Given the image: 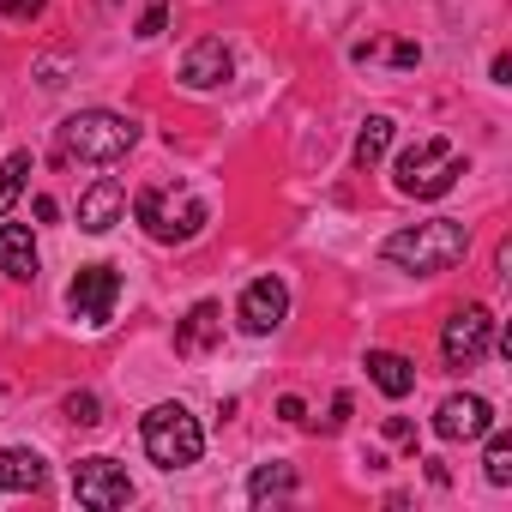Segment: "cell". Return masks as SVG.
<instances>
[{
  "label": "cell",
  "mask_w": 512,
  "mask_h": 512,
  "mask_svg": "<svg viewBox=\"0 0 512 512\" xmlns=\"http://www.w3.org/2000/svg\"><path fill=\"white\" fill-rule=\"evenodd\" d=\"M0 488L7 494H37L43 488V458L31 446H7L0 452Z\"/></svg>",
  "instance_id": "16"
},
{
  "label": "cell",
  "mask_w": 512,
  "mask_h": 512,
  "mask_svg": "<svg viewBox=\"0 0 512 512\" xmlns=\"http://www.w3.org/2000/svg\"><path fill=\"white\" fill-rule=\"evenodd\" d=\"M296 494V470L290 464H260L247 476V500L253 506H272V500H290Z\"/></svg>",
  "instance_id": "17"
},
{
  "label": "cell",
  "mask_w": 512,
  "mask_h": 512,
  "mask_svg": "<svg viewBox=\"0 0 512 512\" xmlns=\"http://www.w3.org/2000/svg\"><path fill=\"white\" fill-rule=\"evenodd\" d=\"M121 217H127V187H121V181L103 175V181H91V187L79 193V229H85V235H109Z\"/></svg>",
  "instance_id": "12"
},
{
  "label": "cell",
  "mask_w": 512,
  "mask_h": 512,
  "mask_svg": "<svg viewBox=\"0 0 512 512\" xmlns=\"http://www.w3.org/2000/svg\"><path fill=\"white\" fill-rule=\"evenodd\" d=\"M73 494H79V506H97V512H115V506H127L133 500V476H127V464H115V458H79L73 464Z\"/></svg>",
  "instance_id": "8"
},
{
  "label": "cell",
  "mask_w": 512,
  "mask_h": 512,
  "mask_svg": "<svg viewBox=\"0 0 512 512\" xmlns=\"http://www.w3.org/2000/svg\"><path fill=\"white\" fill-rule=\"evenodd\" d=\"M386 266H398V272H410V278H434V272H452L464 253H470V229L458 223V217H428V223H416V229H398V235H386Z\"/></svg>",
  "instance_id": "1"
},
{
  "label": "cell",
  "mask_w": 512,
  "mask_h": 512,
  "mask_svg": "<svg viewBox=\"0 0 512 512\" xmlns=\"http://www.w3.org/2000/svg\"><path fill=\"white\" fill-rule=\"evenodd\" d=\"M55 145H61L67 163H121L139 145V121L115 115V109H79V115L61 121Z\"/></svg>",
  "instance_id": "2"
},
{
  "label": "cell",
  "mask_w": 512,
  "mask_h": 512,
  "mask_svg": "<svg viewBox=\"0 0 512 512\" xmlns=\"http://www.w3.org/2000/svg\"><path fill=\"white\" fill-rule=\"evenodd\" d=\"M0 13H7L13 25H31V19L43 13V0H0Z\"/></svg>",
  "instance_id": "23"
},
{
  "label": "cell",
  "mask_w": 512,
  "mask_h": 512,
  "mask_svg": "<svg viewBox=\"0 0 512 512\" xmlns=\"http://www.w3.org/2000/svg\"><path fill=\"white\" fill-rule=\"evenodd\" d=\"M386 434H392L398 446H416V434H410V422H404V416H392V422H386Z\"/></svg>",
  "instance_id": "25"
},
{
  "label": "cell",
  "mask_w": 512,
  "mask_h": 512,
  "mask_svg": "<svg viewBox=\"0 0 512 512\" xmlns=\"http://www.w3.org/2000/svg\"><path fill=\"white\" fill-rule=\"evenodd\" d=\"M25 181H31V151H13L7 163H0V217L13 211V199L25 193Z\"/></svg>",
  "instance_id": "19"
},
{
  "label": "cell",
  "mask_w": 512,
  "mask_h": 512,
  "mask_svg": "<svg viewBox=\"0 0 512 512\" xmlns=\"http://www.w3.org/2000/svg\"><path fill=\"white\" fill-rule=\"evenodd\" d=\"M79 428H91V422H103V404H97V392H67V404H61Z\"/></svg>",
  "instance_id": "21"
},
{
  "label": "cell",
  "mask_w": 512,
  "mask_h": 512,
  "mask_svg": "<svg viewBox=\"0 0 512 512\" xmlns=\"http://www.w3.org/2000/svg\"><path fill=\"white\" fill-rule=\"evenodd\" d=\"M392 61H398V67H416V61H422V49H416V43H398V49H392Z\"/></svg>",
  "instance_id": "26"
},
{
  "label": "cell",
  "mask_w": 512,
  "mask_h": 512,
  "mask_svg": "<svg viewBox=\"0 0 512 512\" xmlns=\"http://www.w3.org/2000/svg\"><path fill=\"white\" fill-rule=\"evenodd\" d=\"M458 175H464V151H458L452 139H416V145L392 163V181H398V193H410V199H440V193L458 187Z\"/></svg>",
  "instance_id": "4"
},
{
  "label": "cell",
  "mask_w": 512,
  "mask_h": 512,
  "mask_svg": "<svg viewBox=\"0 0 512 512\" xmlns=\"http://www.w3.org/2000/svg\"><path fill=\"white\" fill-rule=\"evenodd\" d=\"M386 145H392V121L386 115H368L362 133H356V169H374L386 157Z\"/></svg>",
  "instance_id": "18"
},
{
  "label": "cell",
  "mask_w": 512,
  "mask_h": 512,
  "mask_svg": "<svg viewBox=\"0 0 512 512\" xmlns=\"http://www.w3.org/2000/svg\"><path fill=\"white\" fill-rule=\"evenodd\" d=\"M0 272L31 284L37 278V241H31V223H0Z\"/></svg>",
  "instance_id": "13"
},
{
  "label": "cell",
  "mask_w": 512,
  "mask_h": 512,
  "mask_svg": "<svg viewBox=\"0 0 512 512\" xmlns=\"http://www.w3.org/2000/svg\"><path fill=\"white\" fill-rule=\"evenodd\" d=\"M67 308L85 326H109L121 308V272L115 266H79V278L67 284Z\"/></svg>",
  "instance_id": "7"
},
{
  "label": "cell",
  "mask_w": 512,
  "mask_h": 512,
  "mask_svg": "<svg viewBox=\"0 0 512 512\" xmlns=\"http://www.w3.org/2000/svg\"><path fill=\"white\" fill-rule=\"evenodd\" d=\"M163 31H169V0H151V7H145V19H139V31H133V37H145V43H151V37H163Z\"/></svg>",
  "instance_id": "22"
},
{
  "label": "cell",
  "mask_w": 512,
  "mask_h": 512,
  "mask_svg": "<svg viewBox=\"0 0 512 512\" xmlns=\"http://www.w3.org/2000/svg\"><path fill=\"white\" fill-rule=\"evenodd\" d=\"M241 332H253V338H266V332H278L284 320H290V290H284V278H253L247 290H241Z\"/></svg>",
  "instance_id": "9"
},
{
  "label": "cell",
  "mask_w": 512,
  "mask_h": 512,
  "mask_svg": "<svg viewBox=\"0 0 512 512\" xmlns=\"http://www.w3.org/2000/svg\"><path fill=\"white\" fill-rule=\"evenodd\" d=\"M278 416H284V422H302V416H308V410H302V398H296V392H290V398H278Z\"/></svg>",
  "instance_id": "24"
},
{
  "label": "cell",
  "mask_w": 512,
  "mask_h": 512,
  "mask_svg": "<svg viewBox=\"0 0 512 512\" xmlns=\"http://www.w3.org/2000/svg\"><path fill=\"white\" fill-rule=\"evenodd\" d=\"M368 380H374L386 398H410V392H416V362L398 356V350H368Z\"/></svg>",
  "instance_id": "15"
},
{
  "label": "cell",
  "mask_w": 512,
  "mask_h": 512,
  "mask_svg": "<svg viewBox=\"0 0 512 512\" xmlns=\"http://www.w3.org/2000/svg\"><path fill=\"white\" fill-rule=\"evenodd\" d=\"M494 428V404L476 398V392H452L440 410H434V434L440 440H482Z\"/></svg>",
  "instance_id": "10"
},
{
  "label": "cell",
  "mask_w": 512,
  "mask_h": 512,
  "mask_svg": "<svg viewBox=\"0 0 512 512\" xmlns=\"http://www.w3.org/2000/svg\"><path fill=\"white\" fill-rule=\"evenodd\" d=\"M133 217L145 223L151 241H193V235L211 223V205H205L193 187H169V181H157V187H145V193L133 199Z\"/></svg>",
  "instance_id": "3"
},
{
  "label": "cell",
  "mask_w": 512,
  "mask_h": 512,
  "mask_svg": "<svg viewBox=\"0 0 512 512\" xmlns=\"http://www.w3.org/2000/svg\"><path fill=\"white\" fill-rule=\"evenodd\" d=\"M482 470H488V482H494V488H506V482H512V434L488 428V458H482Z\"/></svg>",
  "instance_id": "20"
},
{
  "label": "cell",
  "mask_w": 512,
  "mask_h": 512,
  "mask_svg": "<svg viewBox=\"0 0 512 512\" xmlns=\"http://www.w3.org/2000/svg\"><path fill=\"white\" fill-rule=\"evenodd\" d=\"M139 440H145L151 464H163V470H187V464H199V452H205V428H199V416H193L187 404H157V410H145Z\"/></svg>",
  "instance_id": "5"
},
{
  "label": "cell",
  "mask_w": 512,
  "mask_h": 512,
  "mask_svg": "<svg viewBox=\"0 0 512 512\" xmlns=\"http://www.w3.org/2000/svg\"><path fill=\"white\" fill-rule=\"evenodd\" d=\"M229 73H235V55H229L223 37H199L181 55V85L187 91H217V85H229Z\"/></svg>",
  "instance_id": "11"
},
{
  "label": "cell",
  "mask_w": 512,
  "mask_h": 512,
  "mask_svg": "<svg viewBox=\"0 0 512 512\" xmlns=\"http://www.w3.org/2000/svg\"><path fill=\"white\" fill-rule=\"evenodd\" d=\"M488 350H494V314H488L482 302L458 308V314L440 326V356H446V368H476Z\"/></svg>",
  "instance_id": "6"
},
{
  "label": "cell",
  "mask_w": 512,
  "mask_h": 512,
  "mask_svg": "<svg viewBox=\"0 0 512 512\" xmlns=\"http://www.w3.org/2000/svg\"><path fill=\"white\" fill-rule=\"evenodd\" d=\"M217 332H223V308L217 302H193V314L175 326V350L181 356H205L217 344Z\"/></svg>",
  "instance_id": "14"
}]
</instances>
